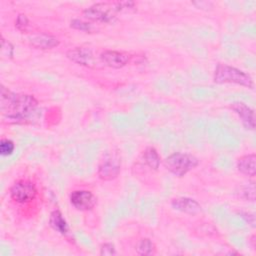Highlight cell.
I'll use <instances>...</instances> for the list:
<instances>
[{
	"label": "cell",
	"mask_w": 256,
	"mask_h": 256,
	"mask_svg": "<svg viewBox=\"0 0 256 256\" xmlns=\"http://www.w3.org/2000/svg\"><path fill=\"white\" fill-rule=\"evenodd\" d=\"M28 27H29L28 17L23 13H19L15 20V28L20 32H27Z\"/></svg>",
	"instance_id": "obj_21"
},
{
	"label": "cell",
	"mask_w": 256,
	"mask_h": 256,
	"mask_svg": "<svg viewBox=\"0 0 256 256\" xmlns=\"http://www.w3.org/2000/svg\"><path fill=\"white\" fill-rule=\"evenodd\" d=\"M38 194L36 185L29 179H19L15 181L10 189V199L18 205H26L33 202Z\"/></svg>",
	"instance_id": "obj_6"
},
{
	"label": "cell",
	"mask_w": 256,
	"mask_h": 256,
	"mask_svg": "<svg viewBox=\"0 0 256 256\" xmlns=\"http://www.w3.org/2000/svg\"><path fill=\"white\" fill-rule=\"evenodd\" d=\"M66 57L73 63L86 67V68H96L97 61L94 56L92 49L89 47H74L66 51Z\"/></svg>",
	"instance_id": "obj_8"
},
{
	"label": "cell",
	"mask_w": 256,
	"mask_h": 256,
	"mask_svg": "<svg viewBox=\"0 0 256 256\" xmlns=\"http://www.w3.org/2000/svg\"><path fill=\"white\" fill-rule=\"evenodd\" d=\"M1 53L3 56H5L6 58H9V59H12L14 56L13 44L9 40L5 39L3 37V35L1 36Z\"/></svg>",
	"instance_id": "obj_20"
},
{
	"label": "cell",
	"mask_w": 256,
	"mask_h": 256,
	"mask_svg": "<svg viewBox=\"0 0 256 256\" xmlns=\"http://www.w3.org/2000/svg\"><path fill=\"white\" fill-rule=\"evenodd\" d=\"M122 159L120 152L115 149L105 151L99 159L96 174L102 181L109 182L116 179L121 173Z\"/></svg>",
	"instance_id": "obj_5"
},
{
	"label": "cell",
	"mask_w": 256,
	"mask_h": 256,
	"mask_svg": "<svg viewBox=\"0 0 256 256\" xmlns=\"http://www.w3.org/2000/svg\"><path fill=\"white\" fill-rule=\"evenodd\" d=\"M213 82L216 84H235L254 89V80L247 72L223 63H218L213 73Z\"/></svg>",
	"instance_id": "obj_3"
},
{
	"label": "cell",
	"mask_w": 256,
	"mask_h": 256,
	"mask_svg": "<svg viewBox=\"0 0 256 256\" xmlns=\"http://www.w3.org/2000/svg\"><path fill=\"white\" fill-rule=\"evenodd\" d=\"M141 158L143 163L152 171H157L161 164V158L158 151L153 146L146 147L142 154Z\"/></svg>",
	"instance_id": "obj_15"
},
{
	"label": "cell",
	"mask_w": 256,
	"mask_h": 256,
	"mask_svg": "<svg viewBox=\"0 0 256 256\" xmlns=\"http://www.w3.org/2000/svg\"><path fill=\"white\" fill-rule=\"evenodd\" d=\"M38 106V100L29 94L15 93L1 85L0 112L2 120L20 123L27 120Z\"/></svg>",
	"instance_id": "obj_1"
},
{
	"label": "cell",
	"mask_w": 256,
	"mask_h": 256,
	"mask_svg": "<svg viewBox=\"0 0 256 256\" xmlns=\"http://www.w3.org/2000/svg\"><path fill=\"white\" fill-rule=\"evenodd\" d=\"M170 204L174 210L188 215H196L202 211L200 203L190 197H175L171 200Z\"/></svg>",
	"instance_id": "obj_11"
},
{
	"label": "cell",
	"mask_w": 256,
	"mask_h": 256,
	"mask_svg": "<svg viewBox=\"0 0 256 256\" xmlns=\"http://www.w3.org/2000/svg\"><path fill=\"white\" fill-rule=\"evenodd\" d=\"M29 43L35 49L50 50L58 47L60 44V40L51 34L40 33L29 37Z\"/></svg>",
	"instance_id": "obj_12"
},
{
	"label": "cell",
	"mask_w": 256,
	"mask_h": 256,
	"mask_svg": "<svg viewBox=\"0 0 256 256\" xmlns=\"http://www.w3.org/2000/svg\"><path fill=\"white\" fill-rule=\"evenodd\" d=\"M255 192H256L255 183L254 182H249V183L241 185L239 187L237 195L240 199H242L244 201L254 202L255 201Z\"/></svg>",
	"instance_id": "obj_17"
},
{
	"label": "cell",
	"mask_w": 256,
	"mask_h": 256,
	"mask_svg": "<svg viewBox=\"0 0 256 256\" xmlns=\"http://www.w3.org/2000/svg\"><path fill=\"white\" fill-rule=\"evenodd\" d=\"M48 224L49 226L57 233L66 236L69 232V226L64 218L62 212L58 209H55L50 212L49 219H48Z\"/></svg>",
	"instance_id": "obj_14"
},
{
	"label": "cell",
	"mask_w": 256,
	"mask_h": 256,
	"mask_svg": "<svg viewBox=\"0 0 256 256\" xmlns=\"http://www.w3.org/2000/svg\"><path fill=\"white\" fill-rule=\"evenodd\" d=\"M99 254L101 256H112L116 254V248L112 242H104L100 246Z\"/></svg>",
	"instance_id": "obj_22"
},
{
	"label": "cell",
	"mask_w": 256,
	"mask_h": 256,
	"mask_svg": "<svg viewBox=\"0 0 256 256\" xmlns=\"http://www.w3.org/2000/svg\"><path fill=\"white\" fill-rule=\"evenodd\" d=\"M15 150V144L11 139L2 138L0 141V155L3 157L10 156Z\"/></svg>",
	"instance_id": "obj_18"
},
{
	"label": "cell",
	"mask_w": 256,
	"mask_h": 256,
	"mask_svg": "<svg viewBox=\"0 0 256 256\" xmlns=\"http://www.w3.org/2000/svg\"><path fill=\"white\" fill-rule=\"evenodd\" d=\"M133 8H135V3L132 1H105L92 4L85 8L82 14L91 22L111 24L116 20L117 13Z\"/></svg>",
	"instance_id": "obj_2"
},
{
	"label": "cell",
	"mask_w": 256,
	"mask_h": 256,
	"mask_svg": "<svg viewBox=\"0 0 256 256\" xmlns=\"http://www.w3.org/2000/svg\"><path fill=\"white\" fill-rule=\"evenodd\" d=\"M199 163L200 161L195 155L186 152H174L163 160L165 169L178 178L184 177L195 169Z\"/></svg>",
	"instance_id": "obj_4"
},
{
	"label": "cell",
	"mask_w": 256,
	"mask_h": 256,
	"mask_svg": "<svg viewBox=\"0 0 256 256\" xmlns=\"http://www.w3.org/2000/svg\"><path fill=\"white\" fill-rule=\"evenodd\" d=\"M70 27L75 30L83 31V32H91L93 30V26L91 22L83 21L80 19H72L70 22Z\"/></svg>",
	"instance_id": "obj_19"
},
{
	"label": "cell",
	"mask_w": 256,
	"mask_h": 256,
	"mask_svg": "<svg viewBox=\"0 0 256 256\" xmlns=\"http://www.w3.org/2000/svg\"><path fill=\"white\" fill-rule=\"evenodd\" d=\"M228 108L233 111L239 118L242 126L246 130L254 131L255 129V113L252 108L241 101H235L229 104Z\"/></svg>",
	"instance_id": "obj_10"
},
{
	"label": "cell",
	"mask_w": 256,
	"mask_h": 256,
	"mask_svg": "<svg viewBox=\"0 0 256 256\" xmlns=\"http://www.w3.org/2000/svg\"><path fill=\"white\" fill-rule=\"evenodd\" d=\"M132 55L118 50H104L99 55L100 62L107 67L113 69H121L128 65L132 60Z\"/></svg>",
	"instance_id": "obj_9"
},
{
	"label": "cell",
	"mask_w": 256,
	"mask_h": 256,
	"mask_svg": "<svg viewBox=\"0 0 256 256\" xmlns=\"http://www.w3.org/2000/svg\"><path fill=\"white\" fill-rule=\"evenodd\" d=\"M237 171L248 177H255L256 175V154L248 153L240 156L236 161Z\"/></svg>",
	"instance_id": "obj_13"
},
{
	"label": "cell",
	"mask_w": 256,
	"mask_h": 256,
	"mask_svg": "<svg viewBox=\"0 0 256 256\" xmlns=\"http://www.w3.org/2000/svg\"><path fill=\"white\" fill-rule=\"evenodd\" d=\"M69 202L77 211H91L97 204V197L90 190L77 189L69 194Z\"/></svg>",
	"instance_id": "obj_7"
},
{
	"label": "cell",
	"mask_w": 256,
	"mask_h": 256,
	"mask_svg": "<svg viewBox=\"0 0 256 256\" xmlns=\"http://www.w3.org/2000/svg\"><path fill=\"white\" fill-rule=\"evenodd\" d=\"M238 214L240 215V217L242 219L245 220L246 223H248L252 228L255 227V224H256V220H255V215L253 213H249V212H246V211H240L238 212Z\"/></svg>",
	"instance_id": "obj_23"
},
{
	"label": "cell",
	"mask_w": 256,
	"mask_h": 256,
	"mask_svg": "<svg viewBox=\"0 0 256 256\" xmlns=\"http://www.w3.org/2000/svg\"><path fill=\"white\" fill-rule=\"evenodd\" d=\"M155 249H156L155 244L153 243V241L150 238H147V237L139 239L135 245L136 253L138 255H142V256L154 254Z\"/></svg>",
	"instance_id": "obj_16"
}]
</instances>
